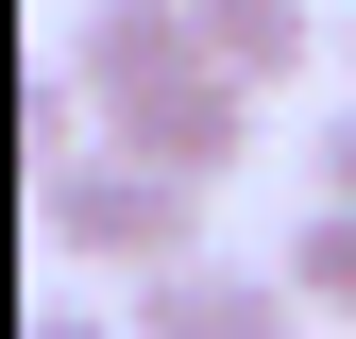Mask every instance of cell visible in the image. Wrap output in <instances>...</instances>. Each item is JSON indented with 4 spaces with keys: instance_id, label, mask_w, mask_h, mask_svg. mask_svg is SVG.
I'll use <instances>...</instances> for the list:
<instances>
[{
    "instance_id": "cell-1",
    "label": "cell",
    "mask_w": 356,
    "mask_h": 339,
    "mask_svg": "<svg viewBox=\"0 0 356 339\" xmlns=\"http://www.w3.org/2000/svg\"><path fill=\"white\" fill-rule=\"evenodd\" d=\"M34 221H51V254H85V272H136V288H170V272H204V187H170L153 153H85V170H51L34 187Z\"/></svg>"
},
{
    "instance_id": "cell-5",
    "label": "cell",
    "mask_w": 356,
    "mask_h": 339,
    "mask_svg": "<svg viewBox=\"0 0 356 339\" xmlns=\"http://www.w3.org/2000/svg\"><path fill=\"white\" fill-rule=\"evenodd\" d=\"M305 34H323L305 0H204V68H220V85H254V102L305 68Z\"/></svg>"
},
{
    "instance_id": "cell-4",
    "label": "cell",
    "mask_w": 356,
    "mask_h": 339,
    "mask_svg": "<svg viewBox=\"0 0 356 339\" xmlns=\"http://www.w3.org/2000/svg\"><path fill=\"white\" fill-rule=\"evenodd\" d=\"M119 153H153L170 187H220V170L254 153V85H220V68H187V85H153V102L119 119Z\"/></svg>"
},
{
    "instance_id": "cell-3",
    "label": "cell",
    "mask_w": 356,
    "mask_h": 339,
    "mask_svg": "<svg viewBox=\"0 0 356 339\" xmlns=\"http://www.w3.org/2000/svg\"><path fill=\"white\" fill-rule=\"evenodd\" d=\"M136 339H305V288L272 254H204V272L136 288Z\"/></svg>"
},
{
    "instance_id": "cell-8",
    "label": "cell",
    "mask_w": 356,
    "mask_h": 339,
    "mask_svg": "<svg viewBox=\"0 0 356 339\" xmlns=\"http://www.w3.org/2000/svg\"><path fill=\"white\" fill-rule=\"evenodd\" d=\"M323 204H356V102L323 119Z\"/></svg>"
},
{
    "instance_id": "cell-9",
    "label": "cell",
    "mask_w": 356,
    "mask_h": 339,
    "mask_svg": "<svg viewBox=\"0 0 356 339\" xmlns=\"http://www.w3.org/2000/svg\"><path fill=\"white\" fill-rule=\"evenodd\" d=\"M339 51H356V17H339Z\"/></svg>"
},
{
    "instance_id": "cell-6",
    "label": "cell",
    "mask_w": 356,
    "mask_h": 339,
    "mask_svg": "<svg viewBox=\"0 0 356 339\" xmlns=\"http://www.w3.org/2000/svg\"><path fill=\"white\" fill-rule=\"evenodd\" d=\"M272 272L305 288V322H356V204H305V221H289V254H272Z\"/></svg>"
},
{
    "instance_id": "cell-2",
    "label": "cell",
    "mask_w": 356,
    "mask_h": 339,
    "mask_svg": "<svg viewBox=\"0 0 356 339\" xmlns=\"http://www.w3.org/2000/svg\"><path fill=\"white\" fill-rule=\"evenodd\" d=\"M204 68V0H85L68 17V85L102 102V136L153 102V85H187Z\"/></svg>"
},
{
    "instance_id": "cell-7",
    "label": "cell",
    "mask_w": 356,
    "mask_h": 339,
    "mask_svg": "<svg viewBox=\"0 0 356 339\" xmlns=\"http://www.w3.org/2000/svg\"><path fill=\"white\" fill-rule=\"evenodd\" d=\"M17 339H136V322H102V306H68V288H34V322Z\"/></svg>"
}]
</instances>
